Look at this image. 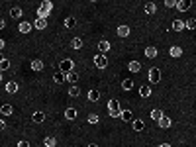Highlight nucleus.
<instances>
[{
    "label": "nucleus",
    "instance_id": "obj_36",
    "mask_svg": "<svg viewBox=\"0 0 196 147\" xmlns=\"http://www.w3.org/2000/svg\"><path fill=\"white\" fill-rule=\"evenodd\" d=\"M53 81H55V82H63V81H67V77L63 75V73H57V75L53 77Z\"/></svg>",
    "mask_w": 196,
    "mask_h": 147
},
{
    "label": "nucleus",
    "instance_id": "obj_29",
    "mask_svg": "<svg viewBox=\"0 0 196 147\" xmlns=\"http://www.w3.org/2000/svg\"><path fill=\"white\" fill-rule=\"evenodd\" d=\"M10 16H12V18H20V16H22V8L14 6L12 10H10Z\"/></svg>",
    "mask_w": 196,
    "mask_h": 147
},
{
    "label": "nucleus",
    "instance_id": "obj_10",
    "mask_svg": "<svg viewBox=\"0 0 196 147\" xmlns=\"http://www.w3.org/2000/svg\"><path fill=\"white\" fill-rule=\"evenodd\" d=\"M128 69H130L131 73H139V71H141V65H139V61H130Z\"/></svg>",
    "mask_w": 196,
    "mask_h": 147
},
{
    "label": "nucleus",
    "instance_id": "obj_41",
    "mask_svg": "<svg viewBox=\"0 0 196 147\" xmlns=\"http://www.w3.org/2000/svg\"><path fill=\"white\" fill-rule=\"evenodd\" d=\"M88 147H98V145H94V143H90V145H88Z\"/></svg>",
    "mask_w": 196,
    "mask_h": 147
},
{
    "label": "nucleus",
    "instance_id": "obj_15",
    "mask_svg": "<svg viewBox=\"0 0 196 147\" xmlns=\"http://www.w3.org/2000/svg\"><path fill=\"white\" fill-rule=\"evenodd\" d=\"M0 114H2V116H10V114H12V106H10V104H2V106H0Z\"/></svg>",
    "mask_w": 196,
    "mask_h": 147
},
{
    "label": "nucleus",
    "instance_id": "obj_16",
    "mask_svg": "<svg viewBox=\"0 0 196 147\" xmlns=\"http://www.w3.org/2000/svg\"><path fill=\"white\" fill-rule=\"evenodd\" d=\"M139 96H143V98H147V96H151V86H147V85H143L139 88Z\"/></svg>",
    "mask_w": 196,
    "mask_h": 147
},
{
    "label": "nucleus",
    "instance_id": "obj_37",
    "mask_svg": "<svg viewBox=\"0 0 196 147\" xmlns=\"http://www.w3.org/2000/svg\"><path fill=\"white\" fill-rule=\"evenodd\" d=\"M86 120H88V124H96L98 122V116H96V114H88Z\"/></svg>",
    "mask_w": 196,
    "mask_h": 147
},
{
    "label": "nucleus",
    "instance_id": "obj_18",
    "mask_svg": "<svg viewBox=\"0 0 196 147\" xmlns=\"http://www.w3.org/2000/svg\"><path fill=\"white\" fill-rule=\"evenodd\" d=\"M65 77H67V82H69V85H75V82L78 81V75H77L75 71H73V73H69V75H65Z\"/></svg>",
    "mask_w": 196,
    "mask_h": 147
},
{
    "label": "nucleus",
    "instance_id": "obj_32",
    "mask_svg": "<svg viewBox=\"0 0 196 147\" xmlns=\"http://www.w3.org/2000/svg\"><path fill=\"white\" fill-rule=\"evenodd\" d=\"M155 10H157V6H155L153 2H147V4H145V12H147V14H153Z\"/></svg>",
    "mask_w": 196,
    "mask_h": 147
},
{
    "label": "nucleus",
    "instance_id": "obj_40",
    "mask_svg": "<svg viewBox=\"0 0 196 147\" xmlns=\"http://www.w3.org/2000/svg\"><path fill=\"white\" fill-rule=\"evenodd\" d=\"M159 147H171V145H169V143H163V145H159Z\"/></svg>",
    "mask_w": 196,
    "mask_h": 147
},
{
    "label": "nucleus",
    "instance_id": "obj_34",
    "mask_svg": "<svg viewBox=\"0 0 196 147\" xmlns=\"http://www.w3.org/2000/svg\"><path fill=\"white\" fill-rule=\"evenodd\" d=\"M75 26H77L75 18H67V20H65V28H69V30H71V28H75Z\"/></svg>",
    "mask_w": 196,
    "mask_h": 147
},
{
    "label": "nucleus",
    "instance_id": "obj_2",
    "mask_svg": "<svg viewBox=\"0 0 196 147\" xmlns=\"http://www.w3.org/2000/svg\"><path fill=\"white\" fill-rule=\"evenodd\" d=\"M59 69H61L63 75H69V73H73V69H75V63H73L71 59H65V61H61Z\"/></svg>",
    "mask_w": 196,
    "mask_h": 147
},
{
    "label": "nucleus",
    "instance_id": "obj_31",
    "mask_svg": "<svg viewBox=\"0 0 196 147\" xmlns=\"http://www.w3.org/2000/svg\"><path fill=\"white\" fill-rule=\"evenodd\" d=\"M69 94H71V96H78V94H81V88H78L77 85H73L71 88H69Z\"/></svg>",
    "mask_w": 196,
    "mask_h": 147
},
{
    "label": "nucleus",
    "instance_id": "obj_27",
    "mask_svg": "<svg viewBox=\"0 0 196 147\" xmlns=\"http://www.w3.org/2000/svg\"><path fill=\"white\" fill-rule=\"evenodd\" d=\"M71 47H73V49H81V47H82V39L81 38H75V39L71 41Z\"/></svg>",
    "mask_w": 196,
    "mask_h": 147
},
{
    "label": "nucleus",
    "instance_id": "obj_28",
    "mask_svg": "<svg viewBox=\"0 0 196 147\" xmlns=\"http://www.w3.org/2000/svg\"><path fill=\"white\" fill-rule=\"evenodd\" d=\"M98 98H100V92L98 90H90V92H88V100H90V102H96Z\"/></svg>",
    "mask_w": 196,
    "mask_h": 147
},
{
    "label": "nucleus",
    "instance_id": "obj_22",
    "mask_svg": "<svg viewBox=\"0 0 196 147\" xmlns=\"http://www.w3.org/2000/svg\"><path fill=\"white\" fill-rule=\"evenodd\" d=\"M31 69L34 71H43V63H41L39 59H34L31 61Z\"/></svg>",
    "mask_w": 196,
    "mask_h": 147
},
{
    "label": "nucleus",
    "instance_id": "obj_7",
    "mask_svg": "<svg viewBox=\"0 0 196 147\" xmlns=\"http://www.w3.org/2000/svg\"><path fill=\"white\" fill-rule=\"evenodd\" d=\"M145 57H147V59H153V57H157V47H153V45L145 47Z\"/></svg>",
    "mask_w": 196,
    "mask_h": 147
},
{
    "label": "nucleus",
    "instance_id": "obj_24",
    "mask_svg": "<svg viewBox=\"0 0 196 147\" xmlns=\"http://www.w3.org/2000/svg\"><path fill=\"white\" fill-rule=\"evenodd\" d=\"M45 26H47V22H45L43 18H38V20L34 22V28H38V30H43Z\"/></svg>",
    "mask_w": 196,
    "mask_h": 147
},
{
    "label": "nucleus",
    "instance_id": "obj_4",
    "mask_svg": "<svg viewBox=\"0 0 196 147\" xmlns=\"http://www.w3.org/2000/svg\"><path fill=\"white\" fill-rule=\"evenodd\" d=\"M159 81H161V71L159 69H149V82L157 85Z\"/></svg>",
    "mask_w": 196,
    "mask_h": 147
},
{
    "label": "nucleus",
    "instance_id": "obj_12",
    "mask_svg": "<svg viewBox=\"0 0 196 147\" xmlns=\"http://www.w3.org/2000/svg\"><path fill=\"white\" fill-rule=\"evenodd\" d=\"M134 129H135V132H143V129H145V122H143V120H134Z\"/></svg>",
    "mask_w": 196,
    "mask_h": 147
},
{
    "label": "nucleus",
    "instance_id": "obj_14",
    "mask_svg": "<svg viewBox=\"0 0 196 147\" xmlns=\"http://www.w3.org/2000/svg\"><path fill=\"white\" fill-rule=\"evenodd\" d=\"M122 120H126V122H134V114H131V110H122Z\"/></svg>",
    "mask_w": 196,
    "mask_h": 147
},
{
    "label": "nucleus",
    "instance_id": "obj_3",
    "mask_svg": "<svg viewBox=\"0 0 196 147\" xmlns=\"http://www.w3.org/2000/svg\"><path fill=\"white\" fill-rule=\"evenodd\" d=\"M94 65H96V69H104L106 65H108V59H106L104 53H98L96 57H94Z\"/></svg>",
    "mask_w": 196,
    "mask_h": 147
},
{
    "label": "nucleus",
    "instance_id": "obj_5",
    "mask_svg": "<svg viewBox=\"0 0 196 147\" xmlns=\"http://www.w3.org/2000/svg\"><path fill=\"white\" fill-rule=\"evenodd\" d=\"M190 4H192L190 0H178V2H177V8L181 10V12H186V10L190 8Z\"/></svg>",
    "mask_w": 196,
    "mask_h": 147
},
{
    "label": "nucleus",
    "instance_id": "obj_21",
    "mask_svg": "<svg viewBox=\"0 0 196 147\" xmlns=\"http://www.w3.org/2000/svg\"><path fill=\"white\" fill-rule=\"evenodd\" d=\"M31 120H34L35 124H41V122L45 120V114H43V112H35L34 116H31Z\"/></svg>",
    "mask_w": 196,
    "mask_h": 147
},
{
    "label": "nucleus",
    "instance_id": "obj_8",
    "mask_svg": "<svg viewBox=\"0 0 196 147\" xmlns=\"http://www.w3.org/2000/svg\"><path fill=\"white\" fill-rule=\"evenodd\" d=\"M184 28H186V24H184L182 20H174L173 22V31H182Z\"/></svg>",
    "mask_w": 196,
    "mask_h": 147
},
{
    "label": "nucleus",
    "instance_id": "obj_9",
    "mask_svg": "<svg viewBox=\"0 0 196 147\" xmlns=\"http://www.w3.org/2000/svg\"><path fill=\"white\" fill-rule=\"evenodd\" d=\"M31 28H34V26H31L30 22H20V26H18V30L22 31V34H28V31H31Z\"/></svg>",
    "mask_w": 196,
    "mask_h": 147
},
{
    "label": "nucleus",
    "instance_id": "obj_30",
    "mask_svg": "<svg viewBox=\"0 0 196 147\" xmlns=\"http://www.w3.org/2000/svg\"><path fill=\"white\" fill-rule=\"evenodd\" d=\"M122 86H124V90H131V86H134V81H131V78H126V81L122 82Z\"/></svg>",
    "mask_w": 196,
    "mask_h": 147
},
{
    "label": "nucleus",
    "instance_id": "obj_35",
    "mask_svg": "<svg viewBox=\"0 0 196 147\" xmlns=\"http://www.w3.org/2000/svg\"><path fill=\"white\" fill-rule=\"evenodd\" d=\"M0 69H2V71L10 69V61L8 59H0Z\"/></svg>",
    "mask_w": 196,
    "mask_h": 147
},
{
    "label": "nucleus",
    "instance_id": "obj_33",
    "mask_svg": "<svg viewBox=\"0 0 196 147\" xmlns=\"http://www.w3.org/2000/svg\"><path fill=\"white\" fill-rule=\"evenodd\" d=\"M184 24H186L188 30H196V18H190V20H186Z\"/></svg>",
    "mask_w": 196,
    "mask_h": 147
},
{
    "label": "nucleus",
    "instance_id": "obj_25",
    "mask_svg": "<svg viewBox=\"0 0 196 147\" xmlns=\"http://www.w3.org/2000/svg\"><path fill=\"white\" fill-rule=\"evenodd\" d=\"M171 55H173V57H181V55H182V49H181L178 45H173V47H171Z\"/></svg>",
    "mask_w": 196,
    "mask_h": 147
},
{
    "label": "nucleus",
    "instance_id": "obj_38",
    "mask_svg": "<svg viewBox=\"0 0 196 147\" xmlns=\"http://www.w3.org/2000/svg\"><path fill=\"white\" fill-rule=\"evenodd\" d=\"M165 6H167V8H177V2H174V0H167Z\"/></svg>",
    "mask_w": 196,
    "mask_h": 147
},
{
    "label": "nucleus",
    "instance_id": "obj_23",
    "mask_svg": "<svg viewBox=\"0 0 196 147\" xmlns=\"http://www.w3.org/2000/svg\"><path fill=\"white\" fill-rule=\"evenodd\" d=\"M159 125H161L163 129H167L169 125H171V118H167V116H163L161 120H159Z\"/></svg>",
    "mask_w": 196,
    "mask_h": 147
},
{
    "label": "nucleus",
    "instance_id": "obj_26",
    "mask_svg": "<svg viewBox=\"0 0 196 147\" xmlns=\"http://www.w3.org/2000/svg\"><path fill=\"white\" fill-rule=\"evenodd\" d=\"M151 118L155 120V122H159V120L163 118V112H161V110H159V108H155V110H153V112H151Z\"/></svg>",
    "mask_w": 196,
    "mask_h": 147
},
{
    "label": "nucleus",
    "instance_id": "obj_1",
    "mask_svg": "<svg viewBox=\"0 0 196 147\" xmlns=\"http://www.w3.org/2000/svg\"><path fill=\"white\" fill-rule=\"evenodd\" d=\"M51 6H53V4L49 2V0H43V2H41V6L38 8V18H47V14H49L51 12Z\"/></svg>",
    "mask_w": 196,
    "mask_h": 147
},
{
    "label": "nucleus",
    "instance_id": "obj_17",
    "mask_svg": "<svg viewBox=\"0 0 196 147\" xmlns=\"http://www.w3.org/2000/svg\"><path fill=\"white\" fill-rule=\"evenodd\" d=\"M4 88H6V92H10V94H14V92H18V85H16V82H14V81H10V82H8V85H6V86H4Z\"/></svg>",
    "mask_w": 196,
    "mask_h": 147
},
{
    "label": "nucleus",
    "instance_id": "obj_19",
    "mask_svg": "<svg viewBox=\"0 0 196 147\" xmlns=\"http://www.w3.org/2000/svg\"><path fill=\"white\" fill-rule=\"evenodd\" d=\"M98 49H100V53H106V51L110 49V41H106V39H102L98 43Z\"/></svg>",
    "mask_w": 196,
    "mask_h": 147
},
{
    "label": "nucleus",
    "instance_id": "obj_11",
    "mask_svg": "<svg viewBox=\"0 0 196 147\" xmlns=\"http://www.w3.org/2000/svg\"><path fill=\"white\" fill-rule=\"evenodd\" d=\"M118 35H120V38H128V35H130V26H120V28H118Z\"/></svg>",
    "mask_w": 196,
    "mask_h": 147
},
{
    "label": "nucleus",
    "instance_id": "obj_39",
    "mask_svg": "<svg viewBox=\"0 0 196 147\" xmlns=\"http://www.w3.org/2000/svg\"><path fill=\"white\" fill-rule=\"evenodd\" d=\"M18 147H30V143L26 139H22V141H18Z\"/></svg>",
    "mask_w": 196,
    "mask_h": 147
},
{
    "label": "nucleus",
    "instance_id": "obj_20",
    "mask_svg": "<svg viewBox=\"0 0 196 147\" xmlns=\"http://www.w3.org/2000/svg\"><path fill=\"white\" fill-rule=\"evenodd\" d=\"M65 118H67V120H75V118H77V110H75V108H67V110H65Z\"/></svg>",
    "mask_w": 196,
    "mask_h": 147
},
{
    "label": "nucleus",
    "instance_id": "obj_6",
    "mask_svg": "<svg viewBox=\"0 0 196 147\" xmlns=\"http://www.w3.org/2000/svg\"><path fill=\"white\" fill-rule=\"evenodd\" d=\"M108 112H122L120 102H118V100H110V102H108Z\"/></svg>",
    "mask_w": 196,
    "mask_h": 147
},
{
    "label": "nucleus",
    "instance_id": "obj_13",
    "mask_svg": "<svg viewBox=\"0 0 196 147\" xmlns=\"http://www.w3.org/2000/svg\"><path fill=\"white\" fill-rule=\"evenodd\" d=\"M43 145H45V147H55V145H57V139L53 137V135H47V137L43 139Z\"/></svg>",
    "mask_w": 196,
    "mask_h": 147
}]
</instances>
